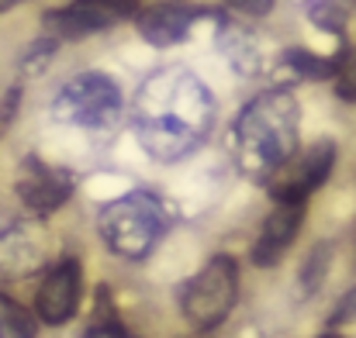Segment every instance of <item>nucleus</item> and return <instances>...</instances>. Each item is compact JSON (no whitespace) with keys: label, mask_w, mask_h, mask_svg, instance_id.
Here are the masks:
<instances>
[{"label":"nucleus","mask_w":356,"mask_h":338,"mask_svg":"<svg viewBox=\"0 0 356 338\" xmlns=\"http://www.w3.org/2000/svg\"><path fill=\"white\" fill-rule=\"evenodd\" d=\"M80 294H83V269L76 259H63L56 262L45 280L38 283V294H35V311L45 325L59 328L66 321H73L76 307H80Z\"/></svg>","instance_id":"1a4fd4ad"},{"label":"nucleus","mask_w":356,"mask_h":338,"mask_svg":"<svg viewBox=\"0 0 356 338\" xmlns=\"http://www.w3.org/2000/svg\"><path fill=\"white\" fill-rule=\"evenodd\" d=\"M301 225H305V204H277L273 214H266V221L252 242V262L263 269L277 266L287 255V248L294 245Z\"/></svg>","instance_id":"9b49d317"},{"label":"nucleus","mask_w":356,"mask_h":338,"mask_svg":"<svg viewBox=\"0 0 356 338\" xmlns=\"http://www.w3.org/2000/svg\"><path fill=\"white\" fill-rule=\"evenodd\" d=\"M350 321H356V287L339 297L336 311L329 314V325H350Z\"/></svg>","instance_id":"a211bd4d"},{"label":"nucleus","mask_w":356,"mask_h":338,"mask_svg":"<svg viewBox=\"0 0 356 338\" xmlns=\"http://www.w3.org/2000/svg\"><path fill=\"white\" fill-rule=\"evenodd\" d=\"M322 338H343V335H322Z\"/></svg>","instance_id":"5701e85b"},{"label":"nucleus","mask_w":356,"mask_h":338,"mask_svg":"<svg viewBox=\"0 0 356 338\" xmlns=\"http://www.w3.org/2000/svg\"><path fill=\"white\" fill-rule=\"evenodd\" d=\"M238 297V266L232 255H215L180 294V314L197 332L218 328Z\"/></svg>","instance_id":"20e7f679"},{"label":"nucleus","mask_w":356,"mask_h":338,"mask_svg":"<svg viewBox=\"0 0 356 338\" xmlns=\"http://www.w3.org/2000/svg\"><path fill=\"white\" fill-rule=\"evenodd\" d=\"M284 62H287L298 76H305V80H332V76L343 69L346 56H315V52H308V49H291V52L284 56Z\"/></svg>","instance_id":"f8f14e48"},{"label":"nucleus","mask_w":356,"mask_h":338,"mask_svg":"<svg viewBox=\"0 0 356 338\" xmlns=\"http://www.w3.org/2000/svg\"><path fill=\"white\" fill-rule=\"evenodd\" d=\"M236 152L249 176L266 180L298 149V101L291 90H266L252 97L236 124Z\"/></svg>","instance_id":"f03ea898"},{"label":"nucleus","mask_w":356,"mask_h":338,"mask_svg":"<svg viewBox=\"0 0 356 338\" xmlns=\"http://www.w3.org/2000/svg\"><path fill=\"white\" fill-rule=\"evenodd\" d=\"M308 14H312V21H315L322 31L339 35V31L346 28V10H343V3H336V0H315V3L308 7Z\"/></svg>","instance_id":"2eb2a0df"},{"label":"nucleus","mask_w":356,"mask_h":338,"mask_svg":"<svg viewBox=\"0 0 356 338\" xmlns=\"http://www.w3.org/2000/svg\"><path fill=\"white\" fill-rule=\"evenodd\" d=\"M197 17H201L197 7L177 3V0H163V3H152L145 10H135V28H138V35L149 45L170 49V45H177V42L187 38V31H191V24Z\"/></svg>","instance_id":"9d476101"},{"label":"nucleus","mask_w":356,"mask_h":338,"mask_svg":"<svg viewBox=\"0 0 356 338\" xmlns=\"http://www.w3.org/2000/svg\"><path fill=\"white\" fill-rule=\"evenodd\" d=\"M17 108H21V87H10V90H7V97L0 101V128H7V124L14 121Z\"/></svg>","instance_id":"aec40b11"},{"label":"nucleus","mask_w":356,"mask_h":338,"mask_svg":"<svg viewBox=\"0 0 356 338\" xmlns=\"http://www.w3.org/2000/svg\"><path fill=\"white\" fill-rule=\"evenodd\" d=\"M166 228H170V218L152 194H124L118 201H111L97 218L101 238L121 259H145L159 245Z\"/></svg>","instance_id":"7ed1b4c3"},{"label":"nucleus","mask_w":356,"mask_h":338,"mask_svg":"<svg viewBox=\"0 0 356 338\" xmlns=\"http://www.w3.org/2000/svg\"><path fill=\"white\" fill-rule=\"evenodd\" d=\"M336 94L343 101H353L356 104V59H346L343 69L336 73Z\"/></svg>","instance_id":"f3484780"},{"label":"nucleus","mask_w":356,"mask_h":338,"mask_svg":"<svg viewBox=\"0 0 356 338\" xmlns=\"http://www.w3.org/2000/svg\"><path fill=\"white\" fill-rule=\"evenodd\" d=\"M131 124L152 159L177 162L211 135L215 101L191 69L166 66L142 83L131 104Z\"/></svg>","instance_id":"f257e3e1"},{"label":"nucleus","mask_w":356,"mask_h":338,"mask_svg":"<svg viewBox=\"0 0 356 338\" xmlns=\"http://www.w3.org/2000/svg\"><path fill=\"white\" fill-rule=\"evenodd\" d=\"M56 49H59V38L42 35L35 45H28V52H24V59H21V69H24V73H38L42 66H49V59L56 56Z\"/></svg>","instance_id":"dca6fc26"},{"label":"nucleus","mask_w":356,"mask_h":338,"mask_svg":"<svg viewBox=\"0 0 356 338\" xmlns=\"http://www.w3.org/2000/svg\"><path fill=\"white\" fill-rule=\"evenodd\" d=\"M0 338H35V318L7 294H0Z\"/></svg>","instance_id":"ddd939ff"},{"label":"nucleus","mask_w":356,"mask_h":338,"mask_svg":"<svg viewBox=\"0 0 356 338\" xmlns=\"http://www.w3.org/2000/svg\"><path fill=\"white\" fill-rule=\"evenodd\" d=\"M83 338H138V335H131L128 328H121L118 321H101V325H90Z\"/></svg>","instance_id":"6ab92c4d"},{"label":"nucleus","mask_w":356,"mask_h":338,"mask_svg":"<svg viewBox=\"0 0 356 338\" xmlns=\"http://www.w3.org/2000/svg\"><path fill=\"white\" fill-rule=\"evenodd\" d=\"M329 266H332V242H322V245L312 248V255H308V262H305V269H301V287H305V294H315V290L322 287Z\"/></svg>","instance_id":"4468645a"},{"label":"nucleus","mask_w":356,"mask_h":338,"mask_svg":"<svg viewBox=\"0 0 356 338\" xmlns=\"http://www.w3.org/2000/svg\"><path fill=\"white\" fill-rule=\"evenodd\" d=\"M336 166V142L318 138L301 155H291L280 169L266 176V190L277 204H305L332 173Z\"/></svg>","instance_id":"423d86ee"},{"label":"nucleus","mask_w":356,"mask_h":338,"mask_svg":"<svg viewBox=\"0 0 356 338\" xmlns=\"http://www.w3.org/2000/svg\"><path fill=\"white\" fill-rule=\"evenodd\" d=\"M14 3H21V0H0V10H7V7H14Z\"/></svg>","instance_id":"4be33fe9"},{"label":"nucleus","mask_w":356,"mask_h":338,"mask_svg":"<svg viewBox=\"0 0 356 338\" xmlns=\"http://www.w3.org/2000/svg\"><path fill=\"white\" fill-rule=\"evenodd\" d=\"M229 7H236L242 14H270V7H273V0H225Z\"/></svg>","instance_id":"412c9836"},{"label":"nucleus","mask_w":356,"mask_h":338,"mask_svg":"<svg viewBox=\"0 0 356 338\" xmlns=\"http://www.w3.org/2000/svg\"><path fill=\"white\" fill-rule=\"evenodd\" d=\"M135 10H138V0H76L70 7L49 10L42 24L52 38L66 42V38H87V35L108 31L124 17H131Z\"/></svg>","instance_id":"6e6552de"},{"label":"nucleus","mask_w":356,"mask_h":338,"mask_svg":"<svg viewBox=\"0 0 356 338\" xmlns=\"http://www.w3.org/2000/svg\"><path fill=\"white\" fill-rule=\"evenodd\" d=\"M121 108H124L121 87L108 73H80L59 90L52 114L66 124L111 128L121 117Z\"/></svg>","instance_id":"39448f33"},{"label":"nucleus","mask_w":356,"mask_h":338,"mask_svg":"<svg viewBox=\"0 0 356 338\" xmlns=\"http://www.w3.org/2000/svg\"><path fill=\"white\" fill-rule=\"evenodd\" d=\"M76 190V180L66 166H52L42 162L38 155H28L21 162V173L14 180V194L21 197V204L35 214V218H49L56 214Z\"/></svg>","instance_id":"0eeeda50"}]
</instances>
